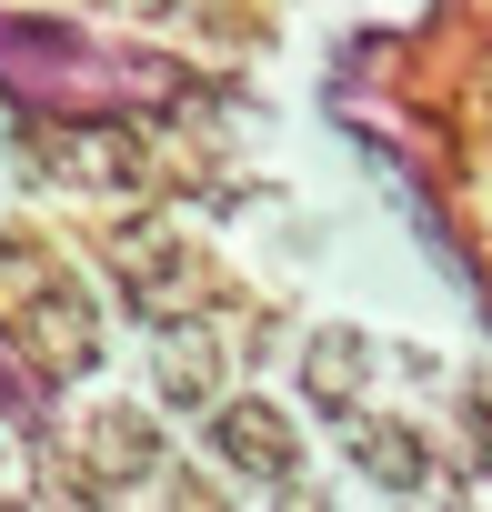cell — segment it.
<instances>
[{
	"mask_svg": "<svg viewBox=\"0 0 492 512\" xmlns=\"http://www.w3.org/2000/svg\"><path fill=\"white\" fill-rule=\"evenodd\" d=\"M21 161L41 181H71V191H141L151 181V141L131 121H31Z\"/></svg>",
	"mask_w": 492,
	"mask_h": 512,
	"instance_id": "1",
	"label": "cell"
},
{
	"mask_svg": "<svg viewBox=\"0 0 492 512\" xmlns=\"http://www.w3.org/2000/svg\"><path fill=\"white\" fill-rule=\"evenodd\" d=\"M21 352H31L41 382L91 372V352H101V312H91V292H81L71 272H31V292H21Z\"/></svg>",
	"mask_w": 492,
	"mask_h": 512,
	"instance_id": "2",
	"label": "cell"
},
{
	"mask_svg": "<svg viewBox=\"0 0 492 512\" xmlns=\"http://www.w3.org/2000/svg\"><path fill=\"white\" fill-rule=\"evenodd\" d=\"M211 452L231 462V472H252V482H292L302 472V432H292V412H272V402H211Z\"/></svg>",
	"mask_w": 492,
	"mask_h": 512,
	"instance_id": "3",
	"label": "cell"
},
{
	"mask_svg": "<svg viewBox=\"0 0 492 512\" xmlns=\"http://www.w3.org/2000/svg\"><path fill=\"white\" fill-rule=\"evenodd\" d=\"M111 272H121V292H131V302H141L151 322H181V312H191V302L211 292V272L191 262L181 241H161V231H131V241L111 251Z\"/></svg>",
	"mask_w": 492,
	"mask_h": 512,
	"instance_id": "4",
	"label": "cell"
},
{
	"mask_svg": "<svg viewBox=\"0 0 492 512\" xmlns=\"http://www.w3.org/2000/svg\"><path fill=\"white\" fill-rule=\"evenodd\" d=\"M161 402L171 412H211L221 402V332H201V322L161 332Z\"/></svg>",
	"mask_w": 492,
	"mask_h": 512,
	"instance_id": "5",
	"label": "cell"
},
{
	"mask_svg": "<svg viewBox=\"0 0 492 512\" xmlns=\"http://www.w3.org/2000/svg\"><path fill=\"white\" fill-rule=\"evenodd\" d=\"M342 442H352V462H362L372 482H392V492H422V482H432V452H422V432H402V422L342 412Z\"/></svg>",
	"mask_w": 492,
	"mask_h": 512,
	"instance_id": "6",
	"label": "cell"
},
{
	"mask_svg": "<svg viewBox=\"0 0 492 512\" xmlns=\"http://www.w3.org/2000/svg\"><path fill=\"white\" fill-rule=\"evenodd\" d=\"M161 462L151 412H91V482H141Z\"/></svg>",
	"mask_w": 492,
	"mask_h": 512,
	"instance_id": "7",
	"label": "cell"
},
{
	"mask_svg": "<svg viewBox=\"0 0 492 512\" xmlns=\"http://www.w3.org/2000/svg\"><path fill=\"white\" fill-rule=\"evenodd\" d=\"M362 372H372V342H362V332H332V342H312V392H322V402H342V412H352Z\"/></svg>",
	"mask_w": 492,
	"mask_h": 512,
	"instance_id": "8",
	"label": "cell"
},
{
	"mask_svg": "<svg viewBox=\"0 0 492 512\" xmlns=\"http://www.w3.org/2000/svg\"><path fill=\"white\" fill-rule=\"evenodd\" d=\"M171 512H221V492H211L201 472H171Z\"/></svg>",
	"mask_w": 492,
	"mask_h": 512,
	"instance_id": "9",
	"label": "cell"
},
{
	"mask_svg": "<svg viewBox=\"0 0 492 512\" xmlns=\"http://www.w3.org/2000/svg\"><path fill=\"white\" fill-rule=\"evenodd\" d=\"M111 11H131V21H181L191 0H111Z\"/></svg>",
	"mask_w": 492,
	"mask_h": 512,
	"instance_id": "10",
	"label": "cell"
},
{
	"mask_svg": "<svg viewBox=\"0 0 492 512\" xmlns=\"http://www.w3.org/2000/svg\"><path fill=\"white\" fill-rule=\"evenodd\" d=\"M282 512H322V492H302V482H292V492H282Z\"/></svg>",
	"mask_w": 492,
	"mask_h": 512,
	"instance_id": "11",
	"label": "cell"
},
{
	"mask_svg": "<svg viewBox=\"0 0 492 512\" xmlns=\"http://www.w3.org/2000/svg\"><path fill=\"white\" fill-rule=\"evenodd\" d=\"M0 512H21V502H11V492H0Z\"/></svg>",
	"mask_w": 492,
	"mask_h": 512,
	"instance_id": "12",
	"label": "cell"
}]
</instances>
